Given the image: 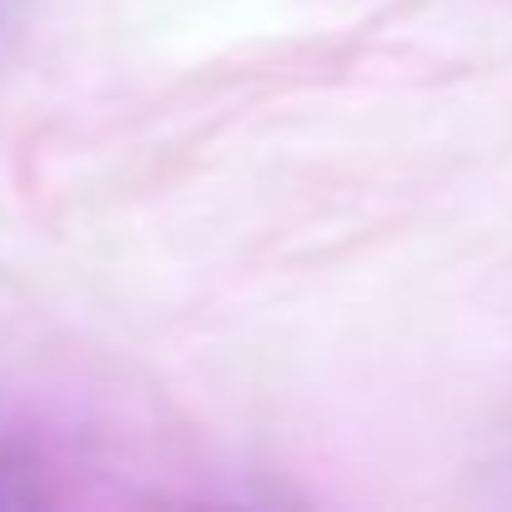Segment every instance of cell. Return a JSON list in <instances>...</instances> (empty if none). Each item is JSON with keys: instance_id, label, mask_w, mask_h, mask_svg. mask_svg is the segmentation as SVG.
<instances>
[{"instance_id": "6da1fadb", "label": "cell", "mask_w": 512, "mask_h": 512, "mask_svg": "<svg viewBox=\"0 0 512 512\" xmlns=\"http://www.w3.org/2000/svg\"><path fill=\"white\" fill-rule=\"evenodd\" d=\"M0 11H6V0H0Z\"/></svg>"}]
</instances>
